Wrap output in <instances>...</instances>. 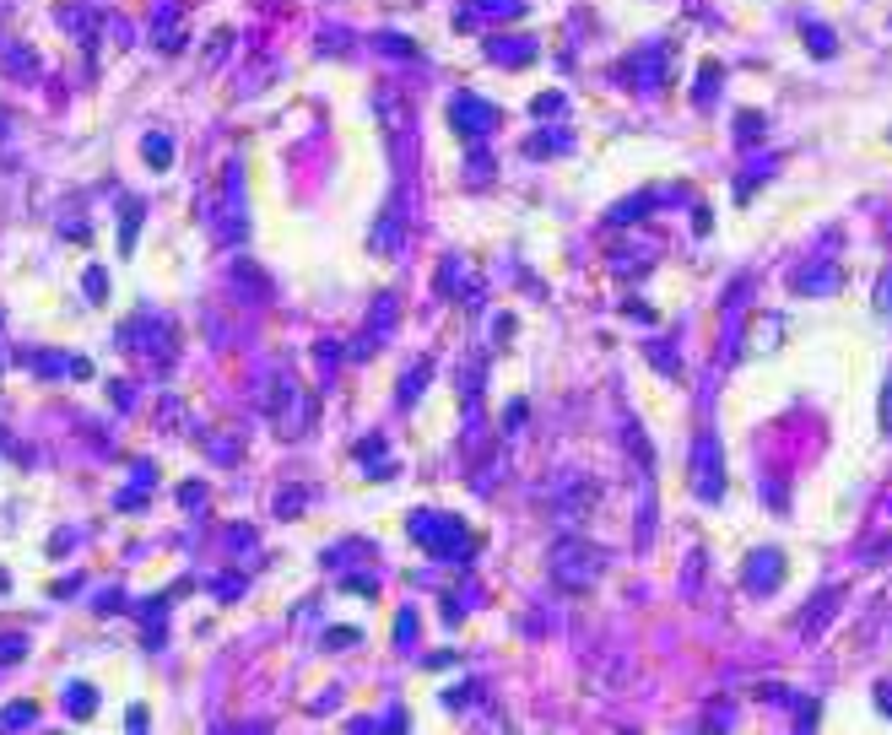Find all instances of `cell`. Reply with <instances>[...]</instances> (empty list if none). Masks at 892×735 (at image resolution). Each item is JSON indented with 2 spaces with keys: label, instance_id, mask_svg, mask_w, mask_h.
Wrapping results in <instances>:
<instances>
[{
  "label": "cell",
  "instance_id": "e0dca14e",
  "mask_svg": "<svg viewBox=\"0 0 892 735\" xmlns=\"http://www.w3.org/2000/svg\"><path fill=\"white\" fill-rule=\"evenodd\" d=\"M644 357L665 373V379H676V373H682V357L671 352V341H649V346H644Z\"/></svg>",
  "mask_w": 892,
  "mask_h": 735
},
{
  "label": "cell",
  "instance_id": "ffe728a7",
  "mask_svg": "<svg viewBox=\"0 0 892 735\" xmlns=\"http://www.w3.org/2000/svg\"><path fill=\"white\" fill-rule=\"evenodd\" d=\"M168 157H173V146H168L163 136L146 141V163H152V168H168Z\"/></svg>",
  "mask_w": 892,
  "mask_h": 735
},
{
  "label": "cell",
  "instance_id": "cb8c5ba5",
  "mask_svg": "<svg viewBox=\"0 0 892 735\" xmlns=\"http://www.w3.org/2000/svg\"><path fill=\"white\" fill-rule=\"evenodd\" d=\"M698 584H703V552H692L687 557V595H698Z\"/></svg>",
  "mask_w": 892,
  "mask_h": 735
},
{
  "label": "cell",
  "instance_id": "9c48e42d",
  "mask_svg": "<svg viewBox=\"0 0 892 735\" xmlns=\"http://www.w3.org/2000/svg\"><path fill=\"white\" fill-rule=\"evenodd\" d=\"M606 260H611V271H617V276H644L649 265L660 260V244H655L649 233H638L633 244H611Z\"/></svg>",
  "mask_w": 892,
  "mask_h": 735
},
{
  "label": "cell",
  "instance_id": "5bb4252c",
  "mask_svg": "<svg viewBox=\"0 0 892 735\" xmlns=\"http://www.w3.org/2000/svg\"><path fill=\"white\" fill-rule=\"evenodd\" d=\"M801 38L811 44V55H817V60H833L838 55V38H833V28H822V22H801Z\"/></svg>",
  "mask_w": 892,
  "mask_h": 735
},
{
  "label": "cell",
  "instance_id": "f1b7e54d",
  "mask_svg": "<svg viewBox=\"0 0 892 735\" xmlns=\"http://www.w3.org/2000/svg\"><path fill=\"white\" fill-rule=\"evenodd\" d=\"M0 660H6V665L22 660V638H6V644H0Z\"/></svg>",
  "mask_w": 892,
  "mask_h": 735
},
{
  "label": "cell",
  "instance_id": "7a4b0ae2",
  "mask_svg": "<svg viewBox=\"0 0 892 735\" xmlns=\"http://www.w3.org/2000/svg\"><path fill=\"white\" fill-rule=\"evenodd\" d=\"M411 536L428 546L433 557H444V563H465L476 552L465 519H455V514H411Z\"/></svg>",
  "mask_w": 892,
  "mask_h": 735
},
{
  "label": "cell",
  "instance_id": "7402d4cb",
  "mask_svg": "<svg viewBox=\"0 0 892 735\" xmlns=\"http://www.w3.org/2000/svg\"><path fill=\"white\" fill-rule=\"evenodd\" d=\"M703 725L709 730H725V725H736V708H725V703H714L709 714H703Z\"/></svg>",
  "mask_w": 892,
  "mask_h": 735
},
{
  "label": "cell",
  "instance_id": "52a82bcc",
  "mask_svg": "<svg viewBox=\"0 0 892 735\" xmlns=\"http://www.w3.org/2000/svg\"><path fill=\"white\" fill-rule=\"evenodd\" d=\"M844 287V265H838L833 255H817V260H806L801 271L790 276V292H806V298H828V292Z\"/></svg>",
  "mask_w": 892,
  "mask_h": 735
},
{
  "label": "cell",
  "instance_id": "30bf717a",
  "mask_svg": "<svg viewBox=\"0 0 892 735\" xmlns=\"http://www.w3.org/2000/svg\"><path fill=\"white\" fill-rule=\"evenodd\" d=\"M125 341L141 346L146 357H168L173 352V330L163 325V319H136V325H125Z\"/></svg>",
  "mask_w": 892,
  "mask_h": 735
},
{
  "label": "cell",
  "instance_id": "4fadbf2b",
  "mask_svg": "<svg viewBox=\"0 0 892 735\" xmlns=\"http://www.w3.org/2000/svg\"><path fill=\"white\" fill-rule=\"evenodd\" d=\"M487 60L492 65H530L536 60V38H492Z\"/></svg>",
  "mask_w": 892,
  "mask_h": 735
},
{
  "label": "cell",
  "instance_id": "484cf974",
  "mask_svg": "<svg viewBox=\"0 0 892 735\" xmlns=\"http://www.w3.org/2000/svg\"><path fill=\"white\" fill-rule=\"evenodd\" d=\"M882 427H887V438H892V373H887V384H882Z\"/></svg>",
  "mask_w": 892,
  "mask_h": 735
},
{
  "label": "cell",
  "instance_id": "8fae6325",
  "mask_svg": "<svg viewBox=\"0 0 892 735\" xmlns=\"http://www.w3.org/2000/svg\"><path fill=\"white\" fill-rule=\"evenodd\" d=\"M838 606H844V590H838V584H833V590H822V595H817V600H811V606H806V617H801V622H795V633H806V638H817V633H822V627H828V622H833V611H838Z\"/></svg>",
  "mask_w": 892,
  "mask_h": 735
},
{
  "label": "cell",
  "instance_id": "5b68a950",
  "mask_svg": "<svg viewBox=\"0 0 892 735\" xmlns=\"http://www.w3.org/2000/svg\"><path fill=\"white\" fill-rule=\"evenodd\" d=\"M671 76V49L665 44H644L622 60V82H633V92H660Z\"/></svg>",
  "mask_w": 892,
  "mask_h": 735
},
{
  "label": "cell",
  "instance_id": "ac0fdd59",
  "mask_svg": "<svg viewBox=\"0 0 892 735\" xmlns=\"http://www.w3.org/2000/svg\"><path fill=\"white\" fill-rule=\"evenodd\" d=\"M92 703H98V698H92V687H82V681L65 692V708H71V714H92Z\"/></svg>",
  "mask_w": 892,
  "mask_h": 735
},
{
  "label": "cell",
  "instance_id": "277c9868",
  "mask_svg": "<svg viewBox=\"0 0 892 735\" xmlns=\"http://www.w3.org/2000/svg\"><path fill=\"white\" fill-rule=\"evenodd\" d=\"M692 492H698L703 503L725 498V454H720L714 427H698V433H692Z\"/></svg>",
  "mask_w": 892,
  "mask_h": 735
},
{
  "label": "cell",
  "instance_id": "6da1fadb",
  "mask_svg": "<svg viewBox=\"0 0 892 735\" xmlns=\"http://www.w3.org/2000/svg\"><path fill=\"white\" fill-rule=\"evenodd\" d=\"M547 568H552V579L563 584V590H595L601 584V573H606V546H595L590 536H579V530H563V536L552 541V552H547Z\"/></svg>",
  "mask_w": 892,
  "mask_h": 735
},
{
  "label": "cell",
  "instance_id": "4316f807",
  "mask_svg": "<svg viewBox=\"0 0 892 735\" xmlns=\"http://www.w3.org/2000/svg\"><path fill=\"white\" fill-rule=\"evenodd\" d=\"M536 114L547 119V114H563V98H557V92H547V98H536Z\"/></svg>",
  "mask_w": 892,
  "mask_h": 735
},
{
  "label": "cell",
  "instance_id": "7c38bea8",
  "mask_svg": "<svg viewBox=\"0 0 892 735\" xmlns=\"http://www.w3.org/2000/svg\"><path fill=\"white\" fill-rule=\"evenodd\" d=\"M476 17H492V22H514V17H525V0H465V11H460V28H471Z\"/></svg>",
  "mask_w": 892,
  "mask_h": 735
},
{
  "label": "cell",
  "instance_id": "2e32d148",
  "mask_svg": "<svg viewBox=\"0 0 892 735\" xmlns=\"http://www.w3.org/2000/svg\"><path fill=\"white\" fill-rule=\"evenodd\" d=\"M763 136H768V119L757 114V109H741V114H736V141H741V146H757Z\"/></svg>",
  "mask_w": 892,
  "mask_h": 735
},
{
  "label": "cell",
  "instance_id": "8992f818",
  "mask_svg": "<svg viewBox=\"0 0 892 735\" xmlns=\"http://www.w3.org/2000/svg\"><path fill=\"white\" fill-rule=\"evenodd\" d=\"M779 584H784V552H779V546H763V552H752V557H747V568H741V590L763 600V595H774Z\"/></svg>",
  "mask_w": 892,
  "mask_h": 735
},
{
  "label": "cell",
  "instance_id": "83f0119b",
  "mask_svg": "<svg viewBox=\"0 0 892 735\" xmlns=\"http://www.w3.org/2000/svg\"><path fill=\"white\" fill-rule=\"evenodd\" d=\"M384 49H390V55H417V44H406V38H379Z\"/></svg>",
  "mask_w": 892,
  "mask_h": 735
},
{
  "label": "cell",
  "instance_id": "f546056e",
  "mask_svg": "<svg viewBox=\"0 0 892 735\" xmlns=\"http://www.w3.org/2000/svg\"><path fill=\"white\" fill-rule=\"evenodd\" d=\"M876 703H882V714H892V681H882V687H876Z\"/></svg>",
  "mask_w": 892,
  "mask_h": 735
},
{
  "label": "cell",
  "instance_id": "3957f363",
  "mask_svg": "<svg viewBox=\"0 0 892 735\" xmlns=\"http://www.w3.org/2000/svg\"><path fill=\"white\" fill-rule=\"evenodd\" d=\"M595 503H601V481H595V476H563L552 487V498H547V514L563 530H579L584 519L595 514Z\"/></svg>",
  "mask_w": 892,
  "mask_h": 735
},
{
  "label": "cell",
  "instance_id": "d6986e66",
  "mask_svg": "<svg viewBox=\"0 0 892 735\" xmlns=\"http://www.w3.org/2000/svg\"><path fill=\"white\" fill-rule=\"evenodd\" d=\"M876 314H887L892 319V265L882 276H876Z\"/></svg>",
  "mask_w": 892,
  "mask_h": 735
},
{
  "label": "cell",
  "instance_id": "9a60e30c",
  "mask_svg": "<svg viewBox=\"0 0 892 735\" xmlns=\"http://www.w3.org/2000/svg\"><path fill=\"white\" fill-rule=\"evenodd\" d=\"M725 82V71H720V60H703V71H698V87H692V103L698 109H709L714 103V87Z\"/></svg>",
  "mask_w": 892,
  "mask_h": 735
},
{
  "label": "cell",
  "instance_id": "44dd1931",
  "mask_svg": "<svg viewBox=\"0 0 892 735\" xmlns=\"http://www.w3.org/2000/svg\"><path fill=\"white\" fill-rule=\"evenodd\" d=\"M422 384H428V363H422L417 373H406V384H401V406H411V400H417Z\"/></svg>",
  "mask_w": 892,
  "mask_h": 735
},
{
  "label": "cell",
  "instance_id": "d4e9b609",
  "mask_svg": "<svg viewBox=\"0 0 892 735\" xmlns=\"http://www.w3.org/2000/svg\"><path fill=\"white\" fill-rule=\"evenodd\" d=\"M622 314H628V319H655V309H649L644 298H628V303H622Z\"/></svg>",
  "mask_w": 892,
  "mask_h": 735
},
{
  "label": "cell",
  "instance_id": "603a6c76",
  "mask_svg": "<svg viewBox=\"0 0 892 735\" xmlns=\"http://www.w3.org/2000/svg\"><path fill=\"white\" fill-rule=\"evenodd\" d=\"M6 65H11L17 76H33V55H22V44H11V49H6Z\"/></svg>",
  "mask_w": 892,
  "mask_h": 735
},
{
  "label": "cell",
  "instance_id": "ba28073f",
  "mask_svg": "<svg viewBox=\"0 0 892 735\" xmlns=\"http://www.w3.org/2000/svg\"><path fill=\"white\" fill-rule=\"evenodd\" d=\"M449 119H455V130H460V136H471V141H482V136L498 130V109L482 103L476 92H460V98L449 103Z\"/></svg>",
  "mask_w": 892,
  "mask_h": 735
}]
</instances>
